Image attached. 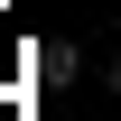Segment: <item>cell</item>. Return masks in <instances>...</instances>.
<instances>
[{"instance_id":"1","label":"cell","mask_w":121,"mask_h":121,"mask_svg":"<svg viewBox=\"0 0 121 121\" xmlns=\"http://www.w3.org/2000/svg\"><path fill=\"white\" fill-rule=\"evenodd\" d=\"M75 75H84V56H75L65 37H47V47H37V84L56 93V84H75Z\"/></svg>"}]
</instances>
